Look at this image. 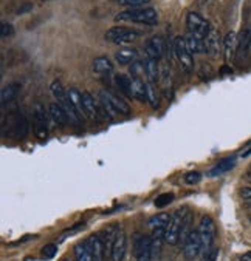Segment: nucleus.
<instances>
[{
	"instance_id": "nucleus-1",
	"label": "nucleus",
	"mask_w": 251,
	"mask_h": 261,
	"mask_svg": "<svg viewBox=\"0 0 251 261\" xmlns=\"http://www.w3.org/2000/svg\"><path fill=\"white\" fill-rule=\"evenodd\" d=\"M128 20V22H140L146 25H155L158 23V14L154 8H132L121 11L115 15V22Z\"/></svg>"
},
{
	"instance_id": "nucleus-2",
	"label": "nucleus",
	"mask_w": 251,
	"mask_h": 261,
	"mask_svg": "<svg viewBox=\"0 0 251 261\" xmlns=\"http://www.w3.org/2000/svg\"><path fill=\"white\" fill-rule=\"evenodd\" d=\"M100 99L102 102V108L110 113V115H112V113H120V115H130V107L116 93H114L110 90H101Z\"/></svg>"
},
{
	"instance_id": "nucleus-3",
	"label": "nucleus",
	"mask_w": 251,
	"mask_h": 261,
	"mask_svg": "<svg viewBox=\"0 0 251 261\" xmlns=\"http://www.w3.org/2000/svg\"><path fill=\"white\" fill-rule=\"evenodd\" d=\"M188 207H183V209H178L174 215L170 217V221L166 227V232H164V241L169 243V244H177L178 240H180V231H182V224H183V220L188 214Z\"/></svg>"
},
{
	"instance_id": "nucleus-4",
	"label": "nucleus",
	"mask_w": 251,
	"mask_h": 261,
	"mask_svg": "<svg viewBox=\"0 0 251 261\" xmlns=\"http://www.w3.org/2000/svg\"><path fill=\"white\" fill-rule=\"evenodd\" d=\"M140 37V31L128 28V26H115L106 32V39L115 45L132 43Z\"/></svg>"
},
{
	"instance_id": "nucleus-5",
	"label": "nucleus",
	"mask_w": 251,
	"mask_h": 261,
	"mask_svg": "<svg viewBox=\"0 0 251 261\" xmlns=\"http://www.w3.org/2000/svg\"><path fill=\"white\" fill-rule=\"evenodd\" d=\"M186 28L191 32V36H196L202 40H205L208 32L211 29V25L208 20H205L198 12H190L186 15Z\"/></svg>"
},
{
	"instance_id": "nucleus-6",
	"label": "nucleus",
	"mask_w": 251,
	"mask_h": 261,
	"mask_svg": "<svg viewBox=\"0 0 251 261\" xmlns=\"http://www.w3.org/2000/svg\"><path fill=\"white\" fill-rule=\"evenodd\" d=\"M198 235L202 240V254L205 255L212 249V243L216 238V226L211 217H203L198 224Z\"/></svg>"
},
{
	"instance_id": "nucleus-7",
	"label": "nucleus",
	"mask_w": 251,
	"mask_h": 261,
	"mask_svg": "<svg viewBox=\"0 0 251 261\" xmlns=\"http://www.w3.org/2000/svg\"><path fill=\"white\" fill-rule=\"evenodd\" d=\"M174 50H176V57L178 59L182 68L186 73H191L194 70V57H192L194 54L190 51V48H188V43H186L184 37H177L176 39Z\"/></svg>"
},
{
	"instance_id": "nucleus-8",
	"label": "nucleus",
	"mask_w": 251,
	"mask_h": 261,
	"mask_svg": "<svg viewBox=\"0 0 251 261\" xmlns=\"http://www.w3.org/2000/svg\"><path fill=\"white\" fill-rule=\"evenodd\" d=\"M10 127H8V136L14 139H24L28 135V121L22 113L16 111L10 115Z\"/></svg>"
},
{
	"instance_id": "nucleus-9",
	"label": "nucleus",
	"mask_w": 251,
	"mask_h": 261,
	"mask_svg": "<svg viewBox=\"0 0 251 261\" xmlns=\"http://www.w3.org/2000/svg\"><path fill=\"white\" fill-rule=\"evenodd\" d=\"M183 254L186 260H194L197 255L202 254V240L198 231H191L190 235L183 241Z\"/></svg>"
},
{
	"instance_id": "nucleus-10",
	"label": "nucleus",
	"mask_w": 251,
	"mask_h": 261,
	"mask_svg": "<svg viewBox=\"0 0 251 261\" xmlns=\"http://www.w3.org/2000/svg\"><path fill=\"white\" fill-rule=\"evenodd\" d=\"M134 254L136 261H150L152 257V238L150 237H138L134 246Z\"/></svg>"
},
{
	"instance_id": "nucleus-11",
	"label": "nucleus",
	"mask_w": 251,
	"mask_h": 261,
	"mask_svg": "<svg viewBox=\"0 0 251 261\" xmlns=\"http://www.w3.org/2000/svg\"><path fill=\"white\" fill-rule=\"evenodd\" d=\"M34 133L39 139H45L48 133V121H46V111L45 108L38 104L34 107Z\"/></svg>"
},
{
	"instance_id": "nucleus-12",
	"label": "nucleus",
	"mask_w": 251,
	"mask_h": 261,
	"mask_svg": "<svg viewBox=\"0 0 251 261\" xmlns=\"http://www.w3.org/2000/svg\"><path fill=\"white\" fill-rule=\"evenodd\" d=\"M164 39L162 36H154L149 39V42L146 43V54L148 57H152V59H156L158 60L162 56H163V51H164Z\"/></svg>"
},
{
	"instance_id": "nucleus-13",
	"label": "nucleus",
	"mask_w": 251,
	"mask_h": 261,
	"mask_svg": "<svg viewBox=\"0 0 251 261\" xmlns=\"http://www.w3.org/2000/svg\"><path fill=\"white\" fill-rule=\"evenodd\" d=\"M126 249H128V240H126L124 231H118L115 241H114V248H112V261H122L126 255Z\"/></svg>"
},
{
	"instance_id": "nucleus-14",
	"label": "nucleus",
	"mask_w": 251,
	"mask_h": 261,
	"mask_svg": "<svg viewBox=\"0 0 251 261\" xmlns=\"http://www.w3.org/2000/svg\"><path fill=\"white\" fill-rule=\"evenodd\" d=\"M86 243H87V246L92 252L93 261H102L106 251H104V243H102L101 235H92Z\"/></svg>"
},
{
	"instance_id": "nucleus-15",
	"label": "nucleus",
	"mask_w": 251,
	"mask_h": 261,
	"mask_svg": "<svg viewBox=\"0 0 251 261\" xmlns=\"http://www.w3.org/2000/svg\"><path fill=\"white\" fill-rule=\"evenodd\" d=\"M238 162V158L236 156H228V158H224L222 161H218L217 164L208 172V176L214 178V176H220L226 172H230L231 169H234V166H236Z\"/></svg>"
},
{
	"instance_id": "nucleus-16",
	"label": "nucleus",
	"mask_w": 251,
	"mask_h": 261,
	"mask_svg": "<svg viewBox=\"0 0 251 261\" xmlns=\"http://www.w3.org/2000/svg\"><path fill=\"white\" fill-rule=\"evenodd\" d=\"M238 43H239V37L234 31H230L228 34L224 39V51H225V59L231 60L238 53Z\"/></svg>"
},
{
	"instance_id": "nucleus-17",
	"label": "nucleus",
	"mask_w": 251,
	"mask_h": 261,
	"mask_svg": "<svg viewBox=\"0 0 251 261\" xmlns=\"http://www.w3.org/2000/svg\"><path fill=\"white\" fill-rule=\"evenodd\" d=\"M250 46H251V26L245 28V29L240 32V36H239L238 53H236V56H238L239 60H242V59L246 56V53H248V50H250Z\"/></svg>"
},
{
	"instance_id": "nucleus-18",
	"label": "nucleus",
	"mask_w": 251,
	"mask_h": 261,
	"mask_svg": "<svg viewBox=\"0 0 251 261\" xmlns=\"http://www.w3.org/2000/svg\"><path fill=\"white\" fill-rule=\"evenodd\" d=\"M48 113H50V116H52V119L58 124V125H60V127H64V125H67L70 121H68V116H67V113H66V110L62 108V105L59 104V102H53V104H50V107H48Z\"/></svg>"
},
{
	"instance_id": "nucleus-19",
	"label": "nucleus",
	"mask_w": 251,
	"mask_h": 261,
	"mask_svg": "<svg viewBox=\"0 0 251 261\" xmlns=\"http://www.w3.org/2000/svg\"><path fill=\"white\" fill-rule=\"evenodd\" d=\"M205 46H206V53L216 56L220 51V36H218V32L211 26L208 36L205 37Z\"/></svg>"
},
{
	"instance_id": "nucleus-20",
	"label": "nucleus",
	"mask_w": 251,
	"mask_h": 261,
	"mask_svg": "<svg viewBox=\"0 0 251 261\" xmlns=\"http://www.w3.org/2000/svg\"><path fill=\"white\" fill-rule=\"evenodd\" d=\"M144 74L148 76L150 84H156V80H158V76H160L158 60L152 59V57H146V60H144Z\"/></svg>"
},
{
	"instance_id": "nucleus-21",
	"label": "nucleus",
	"mask_w": 251,
	"mask_h": 261,
	"mask_svg": "<svg viewBox=\"0 0 251 261\" xmlns=\"http://www.w3.org/2000/svg\"><path fill=\"white\" fill-rule=\"evenodd\" d=\"M82 105H84V113H86V118L88 119H96L100 115V110L95 105V99L92 97L90 93H82Z\"/></svg>"
},
{
	"instance_id": "nucleus-22",
	"label": "nucleus",
	"mask_w": 251,
	"mask_h": 261,
	"mask_svg": "<svg viewBox=\"0 0 251 261\" xmlns=\"http://www.w3.org/2000/svg\"><path fill=\"white\" fill-rule=\"evenodd\" d=\"M115 57H116V62L120 65H130L136 60L138 51L134 50V48H121L120 51H116Z\"/></svg>"
},
{
	"instance_id": "nucleus-23",
	"label": "nucleus",
	"mask_w": 251,
	"mask_h": 261,
	"mask_svg": "<svg viewBox=\"0 0 251 261\" xmlns=\"http://www.w3.org/2000/svg\"><path fill=\"white\" fill-rule=\"evenodd\" d=\"M93 70H95V73H100V74H108V73H112L114 65L108 57L101 56V57H96L95 62H93Z\"/></svg>"
},
{
	"instance_id": "nucleus-24",
	"label": "nucleus",
	"mask_w": 251,
	"mask_h": 261,
	"mask_svg": "<svg viewBox=\"0 0 251 261\" xmlns=\"http://www.w3.org/2000/svg\"><path fill=\"white\" fill-rule=\"evenodd\" d=\"M130 96L135 97V99H138V101H141V102L148 101L146 84L141 79H132V93H130Z\"/></svg>"
},
{
	"instance_id": "nucleus-25",
	"label": "nucleus",
	"mask_w": 251,
	"mask_h": 261,
	"mask_svg": "<svg viewBox=\"0 0 251 261\" xmlns=\"http://www.w3.org/2000/svg\"><path fill=\"white\" fill-rule=\"evenodd\" d=\"M186 43H188V48H190V51L192 54H203V53H206L205 40H202V39H198L196 36L186 37Z\"/></svg>"
},
{
	"instance_id": "nucleus-26",
	"label": "nucleus",
	"mask_w": 251,
	"mask_h": 261,
	"mask_svg": "<svg viewBox=\"0 0 251 261\" xmlns=\"http://www.w3.org/2000/svg\"><path fill=\"white\" fill-rule=\"evenodd\" d=\"M20 91V84H10L8 87H5L2 90V94H0V99H2V105H6L10 104L18 93Z\"/></svg>"
},
{
	"instance_id": "nucleus-27",
	"label": "nucleus",
	"mask_w": 251,
	"mask_h": 261,
	"mask_svg": "<svg viewBox=\"0 0 251 261\" xmlns=\"http://www.w3.org/2000/svg\"><path fill=\"white\" fill-rule=\"evenodd\" d=\"M68 94V99L72 101V104L74 105V108L78 110V113L82 116H86V113H84V105H82V93L78 90V88H70L67 91Z\"/></svg>"
},
{
	"instance_id": "nucleus-28",
	"label": "nucleus",
	"mask_w": 251,
	"mask_h": 261,
	"mask_svg": "<svg viewBox=\"0 0 251 261\" xmlns=\"http://www.w3.org/2000/svg\"><path fill=\"white\" fill-rule=\"evenodd\" d=\"M74 255H76V261H93L92 252L87 246V243H78L74 246Z\"/></svg>"
},
{
	"instance_id": "nucleus-29",
	"label": "nucleus",
	"mask_w": 251,
	"mask_h": 261,
	"mask_svg": "<svg viewBox=\"0 0 251 261\" xmlns=\"http://www.w3.org/2000/svg\"><path fill=\"white\" fill-rule=\"evenodd\" d=\"M169 221H170V217L168 214H160L149 220V226H150V229H166Z\"/></svg>"
},
{
	"instance_id": "nucleus-30",
	"label": "nucleus",
	"mask_w": 251,
	"mask_h": 261,
	"mask_svg": "<svg viewBox=\"0 0 251 261\" xmlns=\"http://www.w3.org/2000/svg\"><path fill=\"white\" fill-rule=\"evenodd\" d=\"M115 80H116V85L118 88L124 93V94H129L132 93V79L126 74H116L115 76Z\"/></svg>"
},
{
	"instance_id": "nucleus-31",
	"label": "nucleus",
	"mask_w": 251,
	"mask_h": 261,
	"mask_svg": "<svg viewBox=\"0 0 251 261\" xmlns=\"http://www.w3.org/2000/svg\"><path fill=\"white\" fill-rule=\"evenodd\" d=\"M50 90H52L53 96L56 97L59 104L66 102V101L68 99V94H67V91L64 90V87H62V84L59 82V80H54V82H52Z\"/></svg>"
},
{
	"instance_id": "nucleus-32",
	"label": "nucleus",
	"mask_w": 251,
	"mask_h": 261,
	"mask_svg": "<svg viewBox=\"0 0 251 261\" xmlns=\"http://www.w3.org/2000/svg\"><path fill=\"white\" fill-rule=\"evenodd\" d=\"M172 201H174V193H162L155 198L154 204L156 209H163V207L169 206Z\"/></svg>"
},
{
	"instance_id": "nucleus-33",
	"label": "nucleus",
	"mask_w": 251,
	"mask_h": 261,
	"mask_svg": "<svg viewBox=\"0 0 251 261\" xmlns=\"http://www.w3.org/2000/svg\"><path fill=\"white\" fill-rule=\"evenodd\" d=\"M121 6L124 8H141V6H144V5H149L150 3V0H120L118 2Z\"/></svg>"
},
{
	"instance_id": "nucleus-34",
	"label": "nucleus",
	"mask_w": 251,
	"mask_h": 261,
	"mask_svg": "<svg viewBox=\"0 0 251 261\" xmlns=\"http://www.w3.org/2000/svg\"><path fill=\"white\" fill-rule=\"evenodd\" d=\"M130 76L132 79H140L141 74L144 73V63H141L140 60H135L134 63H130Z\"/></svg>"
},
{
	"instance_id": "nucleus-35",
	"label": "nucleus",
	"mask_w": 251,
	"mask_h": 261,
	"mask_svg": "<svg viewBox=\"0 0 251 261\" xmlns=\"http://www.w3.org/2000/svg\"><path fill=\"white\" fill-rule=\"evenodd\" d=\"M191 214H190V212H188V214H186V217H184V220H183V224H182V231H180V240L182 241H184L186 240V237L188 235H190V227H191Z\"/></svg>"
},
{
	"instance_id": "nucleus-36",
	"label": "nucleus",
	"mask_w": 251,
	"mask_h": 261,
	"mask_svg": "<svg viewBox=\"0 0 251 261\" xmlns=\"http://www.w3.org/2000/svg\"><path fill=\"white\" fill-rule=\"evenodd\" d=\"M183 181L188 184V186H194V184H198L202 181V173L200 172H188L183 178Z\"/></svg>"
},
{
	"instance_id": "nucleus-37",
	"label": "nucleus",
	"mask_w": 251,
	"mask_h": 261,
	"mask_svg": "<svg viewBox=\"0 0 251 261\" xmlns=\"http://www.w3.org/2000/svg\"><path fill=\"white\" fill-rule=\"evenodd\" d=\"M146 97H148V101L150 102V105H152L154 108L158 107V99H156V93H155V90H154V87H152L150 82L146 84Z\"/></svg>"
},
{
	"instance_id": "nucleus-38",
	"label": "nucleus",
	"mask_w": 251,
	"mask_h": 261,
	"mask_svg": "<svg viewBox=\"0 0 251 261\" xmlns=\"http://www.w3.org/2000/svg\"><path fill=\"white\" fill-rule=\"evenodd\" d=\"M40 254H42L44 258H48L50 260V258H53L58 254V246H56V244H46L45 248H42Z\"/></svg>"
},
{
	"instance_id": "nucleus-39",
	"label": "nucleus",
	"mask_w": 251,
	"mask_h": 261,
	"mask_svg": "<svg viewBox=\"0 0 251 261\" xmlns=\"http://www.w3.org/2000/svg\"><path fill=\"white\" fill-rule=\"evenodd\" d=\"M12 32H14L12 25H11V23L4 22V23H2V37L5 39V37H8V36H12Z\"/></svg>"
},
{
	"instance_id": "nucleus-40",
	"label": "nucleus",
	"mask_w": 251,
	"mask_h": 261,
	"mask_svg": "<svg viewBox=\"0 0 251 261\" xmlns=\"http://www.w3.org/2000/svg\"><path fill=\"white\" fill-rule=\"evenodd\" d=\"M217 255H218V251L217 249H211L208 254L203 255L202 261H217Z\"/></svg>"
},
{
	"instance_id": "nucleus-41",
	"label": "nucleus",
	"mask_w": 251,
	"mask_h": 261,
	"mask_svg": "<svg viewBox=\"0 0 251 261\" xmlns=\"http://www.w3.org/2000/svg\"><path fill=\"white\" fill-rule=\"evenodd\" d=\"M242 197L245 200H251V189H242Z\"/></svg>"
},
{
	"instance_id": "nucleus-42",
	"label": "nucleus",
	"mask_w": 251,
	"mask_h": 261,
	"mask_svg": "<svg viewBox=\"0 0 251 261\" xmlns=\"http://www.w3.org/2000/svg\"><path fill=\"white\" fill-rule=\"evenodd\" d=\"M240 261H251V252H246L240 257Z\"/></svg>"
},
{
	"instance_id": "nucleus-43",
	"label": "nucleus",
	"mask_w": 251,
	"mask_h": 261,
	"mask_svg": "<svg viewBox=\"0 0 251 261\" xmlns=\"http://www.w3.org/2000/svg\"><path fill=\"white\" fill-rule=\"evenodd\" d=\"M250 153H251V147H250V149H248V150H245V152L242 153V156H244V158H246V156H248Z\"/></svg>"
},
{
	"instance_id": "nucleus-44",
	"label": "nucleus",
	"mask_w": 251,
	"mask_h": 261,
	"mask_svg": "<svg viewBox=\"0 0 251 261\" xmlns=\"http://www.w3.org/2000/svg\"><path fill=\"white\" fill-rule=\"evenodd\" d=\"M210 2H211V0H200V3H202V5H205V3H210Z\"/></svg>"
},
{
	"instance_id": "nucleus-45",
	"label": "nucleus",
	"mask_w": 251,
	"mask_h": 261,
	"mask_svg": "<svg viewBox=\"0 0 251 261\" xmlns=\"http://www.w3.org/2000/svg\"><path fill=\"white\" fill-rule=\"evenodd\" d=\"M62 261H67V260H62Z\"/></svg>"
},
{
	"instance_id": "nucleus-46",
	"label": "nucleus",
	"mask_w": 251,
	"mask_h": 261,
	"mask_svg": "<svg viewBox=\"0 0 251 261\" xmlns=\"http://www.w3.org/2000/svg\"><path fill=\"white\" fill-rule=\"evenodd\" d=\"M116 2H120V0H116Z\"/></svg>"
}]
</instances>
